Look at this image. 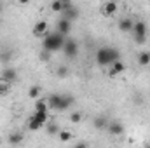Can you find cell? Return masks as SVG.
<instances>
[{
    "mask_svg": "<svg viewBox=\"0 0 150 148\" xmlns=\"http://www.w3.org/2000/svg\"><path fill=\"white\" fill-rule=\"evenodd\" d=\"M117 59H119V51L113 47H101L96 52V63L101 66H110Z\"/></svg>",
    "mask_w": 150,
    "mask_h": 148,
    "instance_id": "6da1fadb",
    "label": "cell"
},
{
    "mask_svg": "<svg viewBox=\"0 0 150 148\" xmlns=\"http://www.w3.org/2000/svg\"><path fill=\"white\" fill-rule=\"evenodd\" d=\"M65 35H61L59 32H54V33H47L45 37H44V49L47 51V52H56V51H59L61 47H63V44H65Z\"/></svg>",
    "mask_w": 150,
    "mask_h": 148,
    "instance_id": "7a4b0ae2",
    "label": "cell"
},
{
    "mask_svg": "<svg viewBox=\"0 0 150 148\" xmlns=\"http://www.w3.org/2000/svg\"><path fill=\"white\" fill-rule=\"evenodd\" d=\"M131 33H133V38H134L136 44H140V45L145 44L147 42V25H145V21H134Z\"/></svg>",
    "mask_w": 150,
    "mask_h": 148,
    "instance_id": "3957f363",
    "label": "cell"
},
{
    "mask_svg": "<svg viewBox=\"0 0 150 148\" xmlns=\"http://www.w3.org/2000/svg\"><path fill=\"white\" fill-rule=\"evenodd\" d=\"M61 51H63V54H65L67 58L74 59L75 56L79 54V44L75 42L74 38H65V44H63Z\"/></svg>",
    "mask_w": 150,
    "mask_h": 148,
    "instance_id": "277c9868",
    "label": "cell"
},
{
    "mask_svg": "<svg viewBox=\"0 0 150 148\" xmlns=\"http://www.w3.org/2000/svg\"><path fill=\"white\" fill-rule=\"evenodd\" d=\"M61 18L74 21V19H77V18H79V9L75 7L72 2H65V5H63V11H61Z\"/></svg>",
    "mask_w": 150,
    "mask_h": 148,
    "instance_id": "5b68a950",
    "label": "cell"
},
{
    "mask_svg": "<svg viewBox=\"0 0 150 148\" xmlns=\"http://www.w3.org/2000/svg\"><path fill=\"white\" fill-rule=\"evenodd\" d=\"M32 32H33V35H35V37L44 38L47 33H49V25H47V21H37V23L33 25Z\"/></svg>",
    "mask_w": 150,
    "mask_h": 148,
    "instance_id": "8992f818",
    "label": "cell"
},
{
    "mask_svg": "<svg viewBox=\"0 0 150 148\" xmlns=\"http://www.w3.org/2000/svg\"><path fill=\"white\" fill-rule=\"evenodd\" d=\"M56 32H59L61 35H68L70 32H72V21L70 19H65V18H61L59 21H58V25H56Z\"/></svg>",
    "mask_w": 150,
    "mask_h": 148,
    "instance_id": "52a82bcc",
    "label": "cell"
},
{
    "mask_svg": "<svg viewBox=\"0 0 150 148\" xmlns=\"http://www.w3.org/2000/svg\"><path fill=\"white\" fill-rule=\"evenodd\" d=\"M115 12H117V4H115L113 0H108V2H105V4L101 5V14H103L105 18H112Z\"/></svg>",
    "mask_w": 150,
    "mask_h": 148,
    "instance_id": "ba28073f",
    "label": "cell"
},
{
    "mask_svg": "<svg viewBox=\"0 0 150 148\" xmlns=\"http://www.w3.org/2000/svg\"><path fill=\"white\" fill-rule=\"evenodd\" d=\"M124 70H126V65H124L120 59H117V61H113L112 65L108 66V75H110V77H117V75L122 73Z\"/></svg>",
    "mask_w": 150,
    "mask_h": 148,
    "instance_id": "9c48e42d",
    "label": "cell"
},
{
    "mask_svg": "<svg viewBox=\"0 0 150 148\" xmlns=\"http://www.w3.org/2000/svg\"><path fill=\"white\" fill-rule=\"evenodd\" d=\"M107 131H108L112 136H120V134H124V125H122L120 122H117V120H112V122H108Z\"/></svg>",
    "mask_w": 150,
    "mask_h": 148,
    "instance_id": "30bf717a",
    "label": "cell"
},
{
    "mask_svg": "<svg viewBox=\"0 0 150 148\" xmlns=\"http://www.w3.org/2000/svg\"><path fill=\"white\" fill-rule=\"evenodd\" d=\"M133 25H134V21H133L131 18H122V19L119 21V30L124 32V33H131Z\"/></svg>",
    "mask_w": 150,
    "mask_h": 148,
    "instance_id": "8fae6325",
    "label": "cell"
},
{
    "mask_svg": "<svg viewBox=\"0 0 150 148\" xmlns=\"http://www.w3.org/2000/svg\"><path fill=\"white\" fill-rule=\"evenodd\" d=\"M74 105V98L72 96H68V94H61V99H59V106H58V110H68L70 106Z\"/></svg>",
    "mask_w": 150,
    "mask_h": 148,
    "instance_id": "7c38bea8",
    "label": "cell"
},
{
    "mask_svg": "<svg viewBox=\"0 0 150 148\" xmlns=\"http://www.w3.org/2000/svg\"><path fill=\"white\" fill-rule=\"evenodd\" d=\"M0 78H4V80H7V82H14L16 78H18V72L14 70V68H5L4 72H2V77Z\"/></svg>",
    "mask_w": 150,
    "mask_h": 148,
    "instance_id": "4fadbf2b",
    "label": "cell"
},
{
    "mask_svg": "<svg viewBox=\"0 0 150 148\" xmlns=\"http://www.w3.org/2000/svg\"><path fill=\"white\" fill-rule=\"evenodd\" d=\"M59 99H61V94H49V98H47L49 110H58V106H59Z\"/></svg>",
    "mask_w": 150,
    "mask_h": 148,
    "instance_id": "5bb4252c",
    "label": "cell"
},
{
    "mask_svg": "<svg viewBox=\"0 0 150 148\" xmlns=\"http://www.w3.org/2000/svg\"><path fill=\"white\" fill-rule=\"evenodd\" d=\"M32 117L37 120L38 124H42V125H45L49 122V111H33Z\"/></svg>",
    "mask_w": 150,
    "mask_h": 148,
    "instance_id": "9a60e30c",
    "label": "cell"
},
{
    "mask_svg": "<svg viewBox=\"0 0 150 148\" xmlns=\"http://www.w3.org/2000/svg\"><path fill=\"white\" fill-rule=\"evenodd\" d=\"M93 124H94L96 129H107V127H108V120H107L105 117H96V118L93 120Z\"/></svg>",
    "mask_w": 150,
    "mask_h": 148,
    "instance_id": "2e32d148",
    "label": "cell"
},
{
    "mask_svg": "<svg viewBox=\"0 0 150 148\" xmlns=\"http://www.w3.org/2000/svg\"><path fill=\"white\" fill-rule=\"evenodd\" d=\"M138 65L140 66H147V65H150V54L149 52H140L138 54Z\"/></svg>",
    "mask_w": 150,
    "mask_h": 148,
    "instance_id": "e0dca14e",
    "label": "cell"
},
{
    "mask_svg": "<svg viewBox=\"0 0 150 148\" xmlns=\"http://www.w3.org/2000/svg\"><path fill=\"white\" fill-rule=\"evenodd\" d=\"M11 92V82L0 78V96H7Z\"/></svg>",
    "mask_w": 150,
    "mask_h": 148,
    "instance_id": "ac0fdd59",
    "label": "cell"
},
{
    "mask_svg": "<svg viewBox=\"0 0 150 148\" xmlns=\"http://www.w3.org/2000/svg\"><path fill=\"white\" fill-rule=\"evenodd\" d=\"M23 141V134L21 132H12V134H9V143L11 145H19Z\"/></svg>",
    "mask_w": 150,
    "mask_h": 148,
    "instance_id": "d6986e66",
    "label": "cell"
},
{
    "mask_svg": "<svg viewBox=\"0 0 150 148\" xmlns=\"http://www.w3.org/2000/svg\"><path fill=\"white\" fill-rule=\"evenodd\" d=\"M35 111H49L47 99H37V103H35Z\"/></svg>",
    "mask_w": 150,
    "mask_h": 148,
    "instance_id": "ffe728a7",
    "label": "cell"
},
{
    "mask_svg": "<svg viewBox=\"0 0 150 148\" xmlns=\"http://www.w3.org/2000/svg\"><path fill=\"white\" fill-rule=\"evenodd\" d=\"M40 92H42V89H40L38 85H32V87L28 89V98H32V99H37L38 96H40Z\"/></svg>",
    "mask_w": 150,
    "mask_h": 148,
    "instance_id": "44dd1931",
    "label": "cell"
},
{
    "mask_svg": "<svg viewBox=\"0 0 150 148\" xmlns=\"http://www.w3.org/2000/svg\"><path fill=\"white\" fill-rule=\"evenodd\" d=\"M63 5H65L63 0H52V4H51V11H52V12H61V11H63Z\"/></svg>",
    "mask_w": 150,
    "mask_h": 148,
    "instance_id": "7402d4cb",
    "label": "cell"
},
{
    "mask_svg": "<svg viewBox=\"0 0 150 148\" xmlns=\"http://www.w3.org/2000/svg\"><path fill=\"white\" fill-rule=\"evenodd\" d=\"M58 138H59L61 141H70V140H72V132L67 131V129H61V131H58Z\"/></svg>",
    "mask_w": 150,
    "mask_h": 148,
    "instance_id": "603a6c76",
    "label": "cell"
},
{
    "mask_svg": "<svg viewBox=\"0 0 150 148\" xmlns=\"http://www.w3.org/2000/svg\"><path fill=\"white\" fill-rule=\"evenodd\" d=\"M45 129H47V134H51V136L58 134V131H59V129H58V125H56V124H52L51 120H49V122L45 124Z\"/></svg>",
    "mask_w": 150,
    "mask_h": 148,
    "instance_id": "cb8c5ba5",
    "label": "cell"
},
{
    "mask_svg": "<svg viewBox=\"0 0 150 148\" xmlns=\"http://www.w3.org/2000/svg\"><path fill=\"white\" fill-rule=\"evenodd\" d=\"M40 127H42V124H38L33 117H30V118H28V129H30V131H38Z\"/></svg>",
    "mask_w": 150,
    "mask_h": 148,
    "instance_id": "d4e9b609",
    "label": "cell"
},
{
    "mask_svg": "<svg viewBox=\"0 0 150 148\" xmlns=\"http://www.w3.org/2000/svg\"><path fill=\"white\" fill-rule=\"evenodd\" d=\"M70 120H72V122H75V124H79V122L82 120V115H80L79 111H77V113H72V115H70Z\"/></svg>",
    "mask_w": 150,
    "mask_h": 148,
    "instance_id": "484cf974",
    "label": "cell"
},
{
    "mask_svg": "<svg viewBox=\"0 0 150 148\" xmlns=\"http://www.w3.org/2000/svg\"><path fill=\"white\" fill-rule=\"evenodd\" d=\"M67 73H68L67 68H59V70H58V75H59V77H67Z\"/></svg>",
    "mask_w": 150,
    "mask_h": 148,
    "instance_id": "4316f807",
    "label": "cell"
},
{
    "mask_svg": "<svg viewBox=\"0 0 150 148\" xmlns=\"http://www.w3.org/2000/svg\"><path fill=\"white\" fill-rule=\"evenodd\" d=\"M12 2H14L16 5H26V4H28L30 0H12Z\"/></svg>",
    "mask_w": 150,
    "mask_h": 148,
    "instance_id": "83f0119b",
    "label": "cell"
},
{
    "mask_svg": "<svg viewBox=\"0 0 150 148\" xmlns=\"http://www.w3.org/2000/svg\"><path fill=\"white\" fill-rule=\"evenodd\" d=\"M75 147H77V148H84V147H86V143H77Z\"/></svg>",
    "mask_w": 150,
    "mask_h": 148,
    "instance_id": "f1b7e54d",
    "label": "cell"
},
{
    "mask_svg": "<svg viewBox=\"0 0 150 148\" xmlns=\"http://www.w3.org/2000/svg\"><path fill=\"white\" fill-rule=\"evenodd\" d=\"M2 7H4V5H2V2H0V12H2Z\"/></svg>",
    "mask_w": 150,
    "mask_h": 148,
    "instance_id": "f546056e",
    "label": "cell"
},
{
    "mask_svg": "<svg viewBox=\"0 0 150 148\" xmlns=\"http://www.w3.org/2000/svg\"><path fill=\"white\" fill-rule=\"evenodd\" d=\"M63 2H72V0H63Z\"/></svg>",
    "mask_w": 150,
    "mask_h": 148,
    "instance_id": "4dcf8cb0",
    "label": "cell"
}]
</instances>
